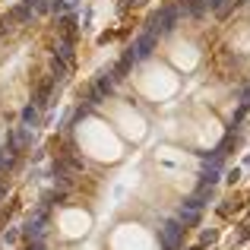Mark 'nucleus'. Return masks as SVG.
Returning a JSON list of instances; mask_svg holds the SVG:
<instances>
[{
	"label": "nucleus",
	"instance_id": "obj_4",
	"mask_svg": "<svg viewBox=\"0 0 250 250\" xmlns=\"http://www.w3.org/2000/svg\"><path fill=\"white\" fill-rule=\"evenodd\" d=\"M155 38H159V35H152V32H143V35L136 38V44L130 48V51H133V61H143V57H149V54H152Z\"/></svg>",
	"mask_w": 250,
	"mask_h": 250
},
{
	"label": "nucleus",
	"instance_id": "obj_19",
	"mask_svg": "<svg viewBox=\"0 0 250 250\" xmlns=\"http://www.w3.org/2000/svg\"><path fill=\"white\" fill-rule=\"evenodd\" d=\"M238 177H241V168H231V171H228V177H225V181H228V184H234Z\"/></svg>",
	"mask_w": 250,
	"mask_h": 250
},
{
	"label": "nucleus",
	"instance_id": "obj_18",
	"mask_svg": "<svg viewBox=\"0 0 250 250\" xmlns=\"http://www.w3.org/2000/svg\"><path fill=\"white\" fill-rule=\"evenodd\" d=\"M6 196H10V184H6V181H0V203H3Z\"/></svg>",
	"mask_w": 250,
	"mask_h": 250
},
{
	"label": "nucleus",
	"instance_id": "obj_16",
	"mask_svg": "<svg viewBox=\"0 0 250 250\" xmlns=\"http://www.w3.org/2000/svg\"><path fill=\"white\" fill-rule=\"evenodd\" d=\"M215 241H219V231H203L200 234V244L206 247V244H215Z\"/></svg>",
	"mask_w": 250,
	"mask_h": 250
},
{
	"label": "nucleus",
	"instance_id": "obj_17",
	"mask_svg": "<svg viewBox=\"0 0 250 250\" xmlns=\"http://www.w3.org/2000/svg\"><path fill=\"white\" fill-rule=\"evenodd\" d=\"M228 3V0H206V6H209V10H212V13H219L222 10V6H225Z\"/></svg>",
	"mask_w": 250,
	"mask_h": 250
},
{
	"label": "nucleus",
	"instance_id": "obj_5",
	"mask_svg": "<svg viewBox=\"0 0 250 250\" xmlns=\"http://www.w3.org/2000/svg\"><path fill=\"white\" fill-rule=\"evenodd\" d=\"M51 92H54V83H51L48 76H44V80L35 85V92H32V104H35L38 111H42V108H48V102H51Z\"/></svg>",
	"mask_w": 250,
	"mask_h": 250
},
{
	"label": "nucleus",
	"instance_id": "obj_1",
	"mask_svg": "<svg viewBox=\"0 0 250 250\" xmlns=\"http://www.w3.org/2000/svg\"><path fill=\"white\" fill-rule=\"evenodd\" d=\"M181 234H184V225H181L177 219L165 222V225L159 228V241H162V247H165V250H177V244H181Z\"/></svg>",
	"mask_w": 250,
	"mask_h": 250
},
{
	"label": "nucleus",
	"instance_id": "obj_11",
	"mask_svg": "<svg viewBox=\"0 0 250 250\" xmlns=\"http://www.w3.org/2000/svg\"><path fill=\"white\" fill-rule=\"evenodd\" d=\"M177 222H187V225H196V222H200V212H196V209H187V206H181L177 209Z\"/></svg>",
	"mask_w": 250,
	"mask_h": 250
},
{
	"label": "nucleus",
	"instance_id": "obj_6",
	"mask_svg": "<svg viewBox=\"0 0 250 250\" xmlns=\"http://www.w3.org/2000/svg\"><path fill=\"white\" fill-rule=\"evenodd\" d=\"M177 10H181V16H190V19H203L206 16V0H177Z\"/></svg>",
	"mask_w": 250,
	"mask_h": 250
},
{
	"label": "nucleus",
	"instance_id": "obj_9",
	"mask_svg": "<svg viewBox=\"0 0 250 250\" xmlns=\"http://www.w3.org/2000/svg\"><path fill=\"white\" fill-rule=\"evenodd\" d=\"M13 168H16V155L3 146V149H0V174H10Z\"/></svg>",
	"mask_w": 250,
	"mask_h": 250
},
{
	"label": "nucleus",
	"instance_id": "obj_3",
	"mask_svg": "<svg viewBox=\"0 0 250 250\" xmlns=\"http://www.w3.org/2000/svg\"><path fill=\"white\" fill-rule=\"evenodd\" d=\"M6 19H10V22H19V25H25V22H32V19H35V10H32V3H29V0H22V3L10 6Z\"/></svg>",
	"mask_w": 250,
	"mask_h": 250
},
{
	"label": "nucleus",
	"instance_id": "obj_13",
	"mask_svg": "<svg viewBox=\"0 0 250 250\" xmlns=\"http://www.w3.org/2000/svg\"><path fill=\"white\" fill-rule=\"evenodd\" d=\"M32 10H35V16H48L51 13V0H29Z\"/></svg>",
	"mask_w": 250,
	"mask_h": 250
},
{
	"label": "nucleus",
	"instance_id": "obj_8",
	"mask_svg": "<svg viewBox=\"0 0 250 250\" xmlns=\"http://www.w3.org/2000/svg\"><path fill=\"white\" fill-rule=\"evenodd\" d=\"M67 63H63V61H57V57H51V73H48V80L51 83H63V80H67Z\"/></svg>",
	"mask_w": 250,
	"mask_h": 250
},
{
	"label": "nucleus",
	"instance_id": "obj_20",
	"mask_svg": "<svg viewBox=\"0 0 250 250\" xmlns=\"http://www.w3.org/2000/svg\"><path fill=\"white\" fill-rule=\"evenodd\" d=\"M6 22H10V19H6V16H0V38H3V35H6V29H10Z\"/></svg>",
	"mask_w": 250,
	"mask_h": 250
},
{
	"label": "nucleus",
	"instance_id": "obj_7",
	"mask_svg": "<svg viewBox=\"0 0 250 250\" xmlns=\"http://www.w3.org/2000/svg\"><path fill=\"white\" fill-rule=\"evenodd\" d=\"M54 57H57V61H63L67 67H73V63H76V42L61 38V42H57V48H54Z\"/></svg>",
	"mask_w": 250,
	"mask_h": 250
},
{
	"label": "nucleus",
	"instance_id": "obj_22",
	"mask_svg": "<svg viewBox=\"0 0 250 250\" xmlns=\"http://www.w3.org/2000/svg\"><path fill=\"white\" fill-rule=\"evenodd\" d=\"M244 165H250V155H247V159H244Z\"/></svg>",
	"mask_w": 250,
	"mask_h": 250
},
{
	"label": "nucleus",
	"instance_id": "obj_23",
	"mask_svg": "<svg viewBox=\"0 0 250 250\" xmlns=\"http://www.w3.org/2000/svg\"><path fill=\"white\" fill-rule=\"evenodd\" d=\"M0 244H3V241H0Z\"/></svg>",
	"mask_w": 250,
	"mask_h": 250
},
{
	"label": "nucleus",
	"instance_id": "obj_14",
	"mask_svg": "<svg viewBox=\"0 0 250 250\" xmlns=\"http://www.w3.org/2000/svg\"><path fill=\"white\" fill-rule=\"evenodd\" d=\"M146 3H149V0H121V6H117V10H121V13H127V10H143Z\"/></svg>",
	"mask_w": 250,
	"mask_h": 250
},
{
	"label": "nucleus",
	"instance_id": "obj_15",
	"mask_svg": "<svg viewBox=\"0 0 250 250\" xmlns=\"http://www.w3.org/2000/svg\"><path fill=\"white\" fill-rule=\"evenodd\" d=\"M19 250H44V238H35V241H22Z\"/></svg>",
	"mask_w": 250,
	"mask_h": 250
},
{
	"label": "nucleus",
	"instance_id": "obj_12",
	"mask_svg": "<svg viewBox=\"0 0 250 250\" xmlns=\"http://www.w3.org/2000/svg\"><path fill=\"white\" fill-rule=\"evenodd\" d=\"M0 241H3V244H19V241H22V228H3V234H0Z\"/></svg>",
	"mask_w": 250,
	"mask_h": 250
},
{
	"label": "nucleus",
	"instance_id": "obj_10",
	"mask_svg": "<svg viewBox=\"0 0 250 250\" xmlns=\"http://www.w3.org/2000/svg\"><path fill=\"white\" fill-rule=\"evenodd\" d=\"M22 127L25 130L38 127V108H35V104H25V108H22Z\"/></svg>",
	"mask_w": 250,
	"mask_h": 250
},
{
	"label": "nucleus",
	"instance_id": "obj_2",
	"mask_svg": "<svg viewBox=\"0 0 250 250\" xmlns=\"http://www.w3.org/2000/svg\"><path fill=\"white\" fill-rule=\"evenodd\" d=\"M54 29L61 32V38L76 42V38H80V16H76V13H63V16L54 22Z\"/></svg>",
	"mask_w": 250,
	"mask_h": 250
},
{
	"label": "nucleus",
	"instance_id": "obj_21",
	"mask_svg": "<svg viewBox=\"0 0 250 250\" xmlns=\"http://www.w3.org/2000/svg\"><path fill=\"white\" fill-rule=\"evenodd\" d=\"M187 250H203V244H196V247H187Z\"/></svg>",
	"mask_w": 250,
	"mask_h": 250
}]
</instances>
